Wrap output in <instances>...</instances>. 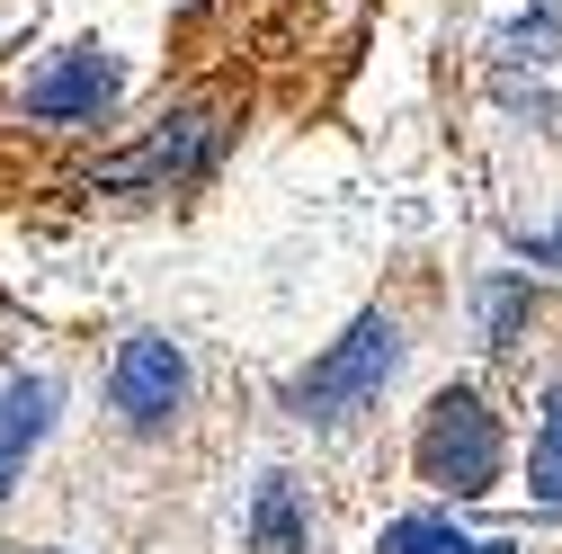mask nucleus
Wrapping results in <instances>:
<instances>
[{"label": "nucleus", "mask_w": 562, "mask_h": 554, "mask_svg": "<svg viewBox=\"0 0 562 554\" xmlns=\"http://www.w3.org/2000/svg\"><path fill=\"white\" fill-rule=\"evenodd\" d=\"M553 45H562V10H553V0H527V10L509 19V54H527V63H553Z\"/></svg>", "instance_id": "10"}, {"label": "nucleus", "mask_w": 562, "mask_h": 554, "mask_svg": "<svg viewBox=\"0 0 562 554\" xmlns=\"http://www.w3.org/2000/svg\"><path fill=\"white\" fill-rule=\"evenodd\" d=\"M108 402L125 411V430L161 439L179 421V402H188V350H179L170 331H134L125 350H116V367H108Z\"/></svg>", "instance_id": "3"}, {"label": "nucleus", "mask_w": 562, "mask_h": 554, "mask_svg": "<svg viewBox=\"0 0 562 554\" xmlns=\"http://www.w3.org/2000/svg\"><path fill=\"white\" fill-rule=\"evenodd\" d=\"M518 251H527V259H536V268H562V224H553V233H527V242H518Z\"/></svg>", "instance_id": "12"}, {"label": "nucleus", "mask_w": 562, "mask_h": 554, "mask_svg": "<svg viewBox=\"0 0 562 554\" xmlns=\"http://www.w3.org/2000/svg\"><path fill=\"white\" fill-rule=\"evenodd\" d=\"M527 492H536L544 510H562V385H553V402H544V421H536V456H527Z\"/></svg>", "instance_id": "9"}, {"label": "nucleus", "mask_w": 562, "mask_h": 554, "mask_svg": "<svg viewBox=\"0 0 562 554\" xmlns=\"http://www.w3.org/2000/svg\"><path fill=\"white\" fill-rule=\"evenodd\" d=\"M419 483L429 492H456V501H482L501 483V421L482 411L473 385H447L429 411H419Z\"/></svg>", "instance_id": "2"}, {"label": "nucleus", "mask_w": 562, "mask_h": 554, "mask_svg": "<svg viewBox=\"0 0 562 554\" xmlns=\"http://www.w3.org/2000/svg\"><path fill=\"white\" fill-rule=\"evenodd\" d=\"M518 313H527V287H518V277H501V287L482 296V322H491V350H509V340H518Z\"/></svg>", "instance_id": "11"}, {"label": "nucleus", "mask_w": 562, "mask_h": 554, "mask_svg": "<svg viewBox=\"0 0 562 554\" xmlns=\"http://www.w3.org/2000/svg\"><path fill=\"white\" fill-rule=\"evenodd\" d=\"M473 554H518V545H509V536H491V545H473Z\"/></svg>", "instance_id": "13"}, {"label": "nucleus", "mask_w": 562, "mask_h": 554, "mask_svg": "<svg viewBox=\"0 0 562 554\" xmlns=\"http://www.w3.org/2000/svg\"><path fill=\"white\" fill-rule=\"evenodd\" d=\"M393 367H402V322L393 313H358L313 367L286 376V411L313 421V430H339V421H358V411L393 385Z\"/></svg>", "instance_id": "1"}, {"label": "nucleus", "mask_w": 562, "mask_h": 554, "mask_svg": "<svg viewBox=\"0 0 562 554\" xmlns=\"http://www.w3.org/2000/svg\"><path fill=\"white\" fill-rule=\"evenodd\" d=\"M250 554H304L295 474H259V492H250Z\"/></svg>", "instance_id": "7"}, {"label": "nucleus", "mask_w": 562, "mask_h": 554, "mask_svg": "<svg viewBox=\"0 0 562 554\" xmlns=\"http://www.w3.org/2000/svg\"><path fill=\"white\" fill-rule=\"evenodd\" d=\"M116 90H125V63L99 54V45H72L27 81V117L36 125H90L99 108H116Z\"/></svg>", "instance_id": "4"}, {"label": "nucleus", "mask_w": 562, "mask_h": 554, "mask_svg": "<svg viewBox=\"0 0 562 554\" xmlns=\"http://www.w3.org/2000/svg\"><path fill=\"white\" fill-rule=\"evenodd\" d=\"M205 162H215V108H179L144 153H125L99 170V188H134V179H196Z\"/></svg>", "instance_id": "5"}, {"label": "nucleus", "mask_w": 562, "mask_h": 554, "mask_svg": "<svg viewBox=\"0 0 562 554\" xmlns=\"http://www.w3.org/2000/svg\"><path fill=\"white\" fill-rule=\"evenodd\" d=\"M54 376H10V394H0V492L27 474V456L45 447V430H54Z\"/></svg>", "instance_id": "6"}, {"label": "nucleus", "mask_w": 562, "mask_h": 554, "mask_svg": "<svg viewBox=\"0 0 562 554\" xmlns=\"http://www.w3.org/2000/svg\"><path fill=\"white\" fill-rule=\"evenodd\" d=\"M375 554H473V536L456 528V519H438V510H411V519H393L384 528V545Z\"/></svg>", "instance_id": "8"}]
</instances>
